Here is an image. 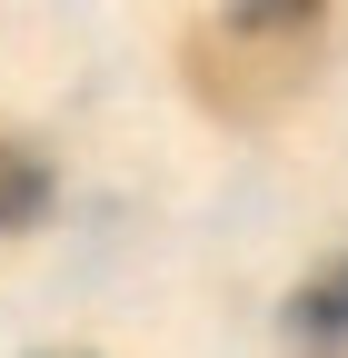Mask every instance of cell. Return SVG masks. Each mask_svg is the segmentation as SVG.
<instances>
[{
  "label": "cell",
  "mask_w": 348,
  "mask_h": 358,
  "mask_svg": "<svg viewBox=\"0 0 348 358\" xmlns=\"http://www.w3.org/2000/svg\"><path fill=\"white\" fill-rule=\"evenodd\" d=\"M328 50V10H309V0H249V10H219L189 30V80L209 110H279L298 80H309V60Z\"/></svg>",
  "instance_id": "cell-1"
},
{
  "label": "cell",
  "mask_w": 348,
  "mask_h": 358,
  "mask_svg": "<svg viewBox=\"0 0 348 358\" xmlns=\"http://www.w3.org/2000/svg\"><path fill=\"white\" fill-rule=\"evenodd\" d=\"M289 348L298 358H348V249L319 259L309 279L289 289Z\"/></svg>",
  "instance_id": "cell-2"
},
{
  "label": "cell",
  "mask_w": 348,
  "mask_h": 358,
  "mask_svg": "<svg viewBox=\"0 0 348 358\" xmlns=\"http://www.w3.org/2000/svg\"><path fill=\"white\" fill-rule=\"evenodd\" d=\"M50 199H60V169H50V150H40L30 129H0V239L40 229V219H50Z\"/></svg>",
  "instance_id": "cell-3"
},
{
  "label": "cell",
  "mask_w": 348,
  "mask_h": 358,
  "mask_svg": "<svg viewBox=\"0 0 348 358\" xmlns=\"http://www.w3.org/2000/svg\"><path fill=\"white\" fill-rule=\"evenodd\" d=\"M60 358H70V348H60Z\"/></svg>",
  "instance_id": "cell-4"
}]
</instances>
